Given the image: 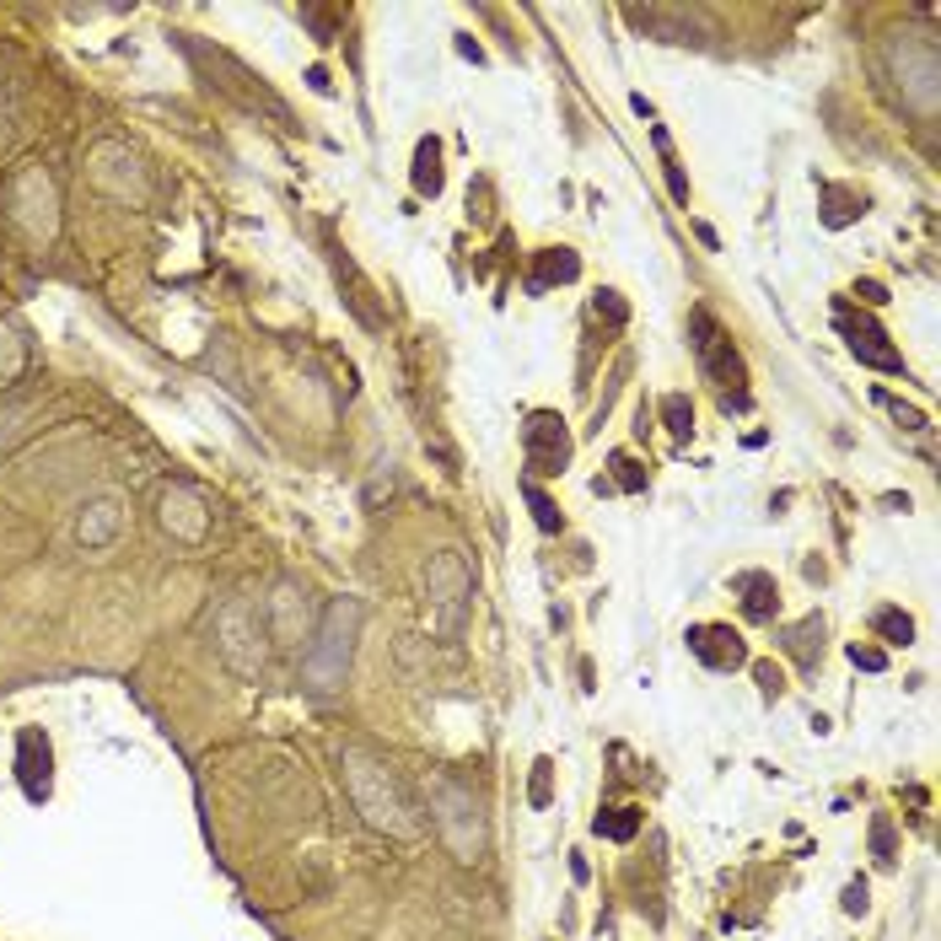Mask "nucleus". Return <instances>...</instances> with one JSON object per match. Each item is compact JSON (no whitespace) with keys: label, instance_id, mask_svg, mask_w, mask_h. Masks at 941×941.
Segmentation results:
<instances>
[{"label":"nucleus","instance_id":"f257e3e1","mask_svg":"<svg viewBox=\"0 0 941 941\" xmlns=\"http://www.w3.org/2000/svg\"><path fill=\"white\" fill-rule=\"evenodd\" d=\"M345 786H350L356 813L367 817L372 828L398 834V839H409V834H415V808L404 802V791H398L393 769H387V764H376L367 748H345Z\"/></svg>","mask_w":941,"mask_h":941},{"label":"nucleus","instance_id":"f03ea898","mask_svg":"<svg viewBox=\"0 0 941 941\" xmlns=\"http://www.w3.org/2000/svg\"><path fill=\"white\" fill-rule=\"evenodd\" d=\"M356 629H361V603L356 597H339L328 614H323V629L302 657V673H307V689L328 694L345 684V667H350V646H356Z\"/></svg>","mask_w":941,"mask_h":941},{"label":"nucleus","instance_id":"7ed1b4c3","mask_svg":"<svg viewBox=\"0 0 941 941\" xmlns=\"http://www.w3.org/2000/svg\"><path fill=\"white\" fill-rule=\"evenodd\" d=\"M468 597H474V576L457 549H441L426 565V603H431V629L437 635H457L463 629V614H468Z\"/></svg>","mask_w":941,"mask_h":941},{"label":"nucleus","instance_id":"20e7f679","mask_svg":"<svg viewBox=\"0 0 941 941\" xmlns=\"http://www.w3.org/2000/svg\"><path fill=\"white\" fill-rule=\"evenodd\" d=\"M431 813H437V828L446 834V845L457 850V861H479V802H474V791L457 786V780H437Z\"/></svg>","mask_w":941,"mask_h":941},{"label":"nucleus","instance_id":"39448f33","mask_svg":"<svg viewBox=\"0 0 941 941\" xmlns=\"http://www.w3.org/2000/svg\"><path fill=\"white\" fill-rule=\"evenodd\" d=\"M694 334H699V339H694L699 367H705L710 382L721 387L727 409H743V404H748V387H743V382H748V367H743V356L732 350V339H721V334H716V323H710L705 313H694Z\"/></svg>","mask_w":941,"mask_h":941},{"label":"nucleus","instance_id":"423d86ee","mask_svg":"<svg viewBox=\"0 0 941 941\" xmlns=\"http://www.w3.org/2000/svg\"><path fill=\"white\" fill-rule=\"evenodd\" d=\"M522 452H527V468L533 474H565V463H570V431H565L560 415H549V409L527 415Z\"/></svg>","mask_w":941,"mask_h":941},{"label":"nucleus","instance_id":"0eeeda50","mask_svg":"<svg viewBox=\"0 0 941 941\" xmlns=\"http://www.w3.org/2000/svg\"><path fill=\"white\" fill-rule=\"evenodd\" d=\"M216 635H221V657L243 673V678H258L264 673V646H258V619H253L248 603H232L226 614H221V625H216Z\"/></svg>","mask_w":941,"mask_h":941},{"label":"nucleus","instance_id":"6e6552de","mask_svg":"<svg viewBox=\"0 0 941 941\" xmlns=\"http://www.w3.org/2000/svg\"><path fill=\"white\" fill-rule=\"evenodd\" d=\"M834 317H839V328H845V339H850V350L867 361V367H882V372H904V356L887 345V334H882L872 317H856V307L850 302H839L834 307Z\"/></svg>","mask_w":941,"mask_h":941},{"label":"nucleus","instance_id":"1a4fd4ad","mask_svg":"<svg viewBox=\"0 0 941 941\" xmlns=\"http://www.w3.org/2000/svg\"><path fill=\"white\" fill-rule=\"evenodd\" d=\"M689 651L705 662V667H716V673H732V667H743L748 662V646H743V635L727 625H694L689 629Z\"/></svg>","mask_w":941,"mask_h":941},{"label":"nucleus","instance_id":"9d476101","mask_svg":"<svg viewBox=\"0 0 941 941\" xmlns=\"http://www.w3.org/2000/svg\"><path fill=\"white\" fill-rule=\"evenodd\" d=\"M119 527H125V506L114 501V496H103V501L81 506V516H75V544H81V549H108V544L119 538Z\"/></svg>","mask_w":941,"mask_h":941},{"label":"nucleus","instance_id":"9b49d317","mask_svg":"<svg viewBox=\"0 0 941 941\" xmlns=\"http://www.w3.org/2000/svg\"><path fill=\"white\" fill-rule=\"evenodd\" d=\"M16 780H22V791H27L33 802L49 797V737L33 732V727L16 737Z\"/></svg>","mask_w":941,"mask_h":941},{"label":"nucleus","instance_id":"f8f14e48","mask_svg":"<svg viewBox=\"0 0 941 941\" xmlns=\"http://www.w3.org/2000/svg\"><path fill=\"white\" fill-rule=\"evenodd\" d=\"M162 522H167V533H178L184 544H199V538H205V527H210V516H205L199 496L184 490V485L162 496Z\"/></svg>","mask_w":941,"mask_h":941},{"label":"nucleus","instance_id":"ddd939ff","mask_svg":"<svg viewBox=\"0 0 941 941\" xmlns=\"http://www.w3.org/2000/svg\"><path fill=\"white\" fill-rule=\"evenodd\" d=\"M297 603H302V592L297 586H275V597H269V629L286 640V646H297L302 640V614H297Z\"/></svg>","mask_w":941,"mask_h":941},{"label":"nucleus","instance_id":"4468645a","mask_svg":"<svg viewBox=\"0 0 941 941\" xmlns=\"http://www.w3.org/2000/svg\"><path fill=\"white\" fill-rule=\"evenodd\" d=\"M737 592H743L748 619H775V603H780L775 576H764V570H743V576H737Z\"/></svg>","mask_w":941,"mask_h":941},{"label":"nucleus","instance_id":"2eb2a0df","mask_svg":"<svg viewBox=\"0 0 941 941\" xmlns=\"http://www.w3.org/2000/svg\"><path fill=\"white\" fill-rule=\"evenodd\" d=\"M581 275V258L570 248H549V253H538V275H533V291H544L549 280H576Z\"/></svg>","mask_w":941,"mask_h":941},{"label":"nucleus","instance_id":"dca6fc26","mask_svg":"<svg viewBox=\"0 0 941 941\" xmlns=\"http://www.w3.org/2000/svg\"><path fill=\"white\" fill-rule=\"evenodd\" d=\"M415 188L431 194V199L441 194V146L437 140H420L415 146Z\"/></svg>","mask_w":941,"mask_h":941},{"label":"nucleus","instance_id":"f3484780","mask_svg":"<svg viewBox=\"0 0 941 941\" xmlns=\"http://www.w3.org/2000/svg\"><path fill=\"white\" fill-rule=\"evenodd\" d=\"M872 629L887 635V646H909V640H915V619L898 614V608H878V614H872Z\"/></svg>","mask_w":941,"mask_h":941},{"label":"nucleus","instance_id":"a211bd4d","mask_svg":"<svg viewBox=\"0 0 941 941\" xmlns=\"http://www.w3.org/2000/svg\"><path fill=\"white\" fill-rule=\"evenodd\" d=\"M592 828H597L603 839H635V828H640V808H608Z\"/></svg>","mask_w":941,"mask_h":941},{"label":"nucleus","instance_id":"6ab92c4d","mask_svg":"<svg viewBox=\"0 0 941 941\" xmlns=\"http://www.w3.org/2000/svg\"><path fill=\"white\" fill-rule=\"evenodd\" d=\"M662 420H667V431H673V437L684 441L694 431V409H689V398H684V393H667V398H662Z\"/></svg>","mask_w":941,"mask_h":941},{"label":"nucleus","instance_id":"aec40b11","mask_svg":"<svg viewBox=\"0 0 941 941\" xmlns=\"http://www.w3.org/2000/svg\"><path fill=\"white\" fill-rule=\"evenodd\" d=\"M522 496H527V506H533V516H538V527H544V533H560V511H555V501H549L533 479L522 485Z\"/></svg>","mask_w":941,"mask_h":941},{"label":"nucleus","instance_id":"412c9836","mask_svg":"<svg viewBox=\"0 0 941 941\" xmlns=\"http://www.w3.org/2000/svg\"><path fill=\"white\" fill-rule=\"evenodd\" d=\"M549 775H555V764H549V758H538V764H533V791H527V802H533V808H549Z\"/></svg>","mask_w":941,"mask_h":941},{"label":"nucleus","instance_id":"4be33fe9","mask_svg":"<svg viewBox=\"0 0 941 941\" xmlns=\"http://www.w3.org/2000/svg\"><path fill=\"white\" fill-rule=\"evenodd\" d=\"M813 635H823V619H808V625L791 635V646H797V657H802V662H813Z\"/></svg>","mask_w":941,"mask_h":941},{"label":"nucleus","instance_id":"5701e85b","mask_svg":"<svg viewBox=\"0 0 941 941\" xmlns=\"http://www.w3.org/2000/svg\"><path fill=\"white\" fill-rule=\"evenodd\" d=\"M850 662L867 667V673H882V667H887V657H882L878 646H850Z\"/></svg>","mask_w":941,"mask_h":941},{"label":"nucleus","instance_id":"b1692460","mask_svg":"<svg viewBox=\"0 0 941 941\" xmlns=\"http://www.w3.org/2000/svg\"><path fill=\"white\" fill-rule=\"evenodd\" d=\"M597 313L608 317V323H625V317H629V307H625V302H619V291H603V297H597Z\"/></svg>","mask_w":941,"mask_h":941},{"label":"nucleus","instance_id":"393cba45","mask_svg":"<svg viewBox=\"0 0 941 941\" xmlns=\"http://www.w3.org/2000/svg\"><path fill=\"white\" fill-rule=\"evenodd\" d=\"M872 845H878L882 861H893V828H887V817H878V823H872Z\"/></svg>","mask_w":941,"mask_h":941},{"label":"nucleus","instance_id":"a878e982","mask_svg":"<svg viewBox=\"0 0 941 941\" xmlns=\"http://www.w3.org/2000/svg\"><path fill=\"white\" fill-rule=\"evenodd\" d=\"M614 468H619V485H625V490H640V485H646V479H640V474H635V463H629L625 452H619V457H614Z\"/></svg>","mask_w":941,"mask_h":941},{"label":"nucleus","instance_id":"bb28decb","mask_svg":"<svg viewBox=\"0 0 941 941\" xmlns=\"http://www.w3.org/2000/svg\"><path fill=\"white\" fill-rule=\"evenodd\" d=\"M845 909H850V915L867 909V882H850V887H845Z\"/></svg>","mask_w":941,"mask_h":941}]
</instances>
